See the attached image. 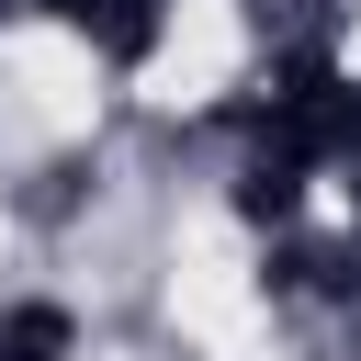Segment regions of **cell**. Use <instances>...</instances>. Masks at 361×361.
Wrapping results in <instances>:
<instances>
[{
	"instance_id": "6da1fadb",
	"label": "cell",
	"mask_w": 361,
	"mask_h": 361,
	"mask_svg": "<svg viewBox=\"0 0 361 361\" xmlns=\"http://www.w3.org/2000/svg\"><path fill=\"white\" fill-rule=\"evenodd\" d=\"M102 68H147L158 45H169V0H45Z\"/></svg>"
},
{
	"instance_id": "7a4b0ae2",
	"label": "cell",
	"mask_w": 361,
	"mask_h": 361,
	"mask_svg": "<svg viewBox=\"0 0 361 361\" xmlns=\"http://www.w3.org/2000/svg\"><path fill=\"white\" fill-rule=\"evenodd\" d=\"M0 361H68V316L56 305H0Z\"/></svg>"
}]
</instances>
